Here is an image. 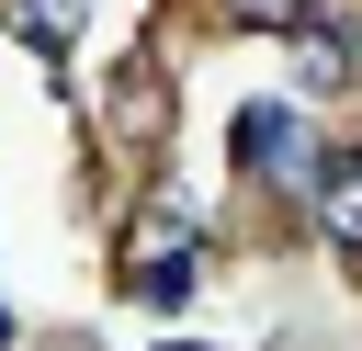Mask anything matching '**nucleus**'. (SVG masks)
<instances>
[{"mask_svg":"<svg viewBox=\"0 0 362 351\" xmlns=\"http://www.w3.org/2000/svg\"><path fill=\"white\" fill-rule=\"evenodd\" d=\"M305 204H317V226L362 260V147H339V159H317V181H305Z\"/></svg>","mask_w":362,"mask_h":351,"instance_id":"nucleus-3","label":"nucleus"},{"mask_svg":"<svg viewBox=\"0 0 362 351\" xmlns=\"http://www.w3.org/2000/svg\"><path fill=\"white\" fill-rule=\"evenodd\" d=\"M317 159H328V147L305 136V113H294V102H249V113H238V170H272V181H294V192H305V181H317Z\"/></svg>","mask_w":362,"mask_h":351,"instance_id":"nucleus-1","label":"nucleus"},{"mask_svg":"<svg viewBox=\"0 0 362 351\" xmlns=\"http://www.w3.org/2000/svg\"><path fill=\"white\" fill-rule=\"evenodd\" d=\"M294 57H305V91H339V79H351V57H362V34H351V0H305V23H294Z\"/></svg>","mask_w":362,"mask_h":351,"instance_id":"nucleus-2","label":"nucleus"},{"mask_svg":"<svg viewBox=\"0 0 362 351\" xmlns=\"http://www.w3.org/2000/svg\"><path fill=\"white\" fill-rule=\"evenodd\" d=\"M45 351H90V340H45Z\"/></svg>","mask_w":362,"mask_h":351,"instance_id":"nucleus-6","label":"nucleus"},{"mask_svg":"<svg viewBox=\"0 0 362 351\" xmlns=\"http://www.w3.org/2000/svg\"><path fill=\"white\" fill-rule=\"evenodd\" d=\"M226 23H249V34H294L305 0H226Z\"/></svg>","mask_w":362,"mask_h":351,"instance_id":"nucleus-5","label":"nucleus"},{"mask_svg":"<svg viewBox=\"0 0 362 351\" xmlns=\"http://www.w3.org/2000/svg\"><path fill=\"white\" fill-rule=\"evenodd\" d=\"M181 351H192V340H181Z\"/></svg>","mask_w":362,"mask_h":351,"instance_id":"nucleus-7","label":"nucleus"},{"mask_svg":"<svg viewBox=\"0 0 362 351\" xmlns=\"http://www.w3.org/2000/svg\"><path fill=\"white\" fill-rule=\"evenodd\" d=\"M11 23H23L34 45H68V23H79V0H11Z\"/></svg>","mask_w":362,"mask_h":351,"instance_id":"nucleus-4","label":"nucleus"}]
</instances>
